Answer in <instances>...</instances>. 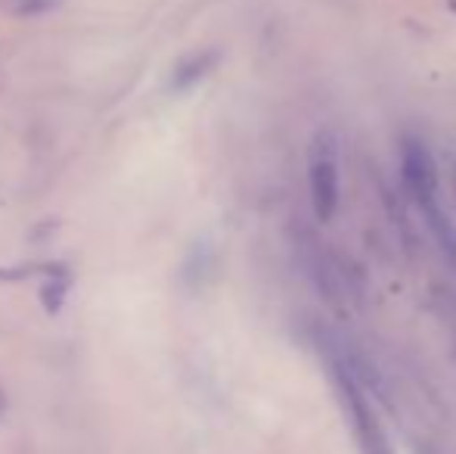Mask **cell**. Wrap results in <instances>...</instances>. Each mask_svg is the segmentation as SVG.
Wrapping results in <instances>:
<instances>
[{
  "label": "cell",
  "mask_w": 456,
  "mask_h": 454,
  "mask_svg": "<svg viewBox=\"0 0 456 454\" xmlns=\"http://www.w3.org/2000/svg\"><path fill=\"white\" fill-rule=\"evenodd\" d=\"M336 383H338V392H342L345 408H348V417H351V426H354V436H357L361 451L363 454H391L388 439H385V433H382V426H379L376 414H372L370 401L363 399L361 386H357L345 370H336Z\"/></svg>",
  "instance_id": "6da1fadb"
},
{
  "label": "cell",
  "mask_w": 456,
  "mask_h": 454,
  "mask_svg": "<svg viewBox=\"0 0 456 454\" xmlns=\"http://www.w3.org/2000/svg\"><path fill=\"white\" fill-rule=\"evenodd\" d=\"M401 169H403V181L407 190L413 194V200L422 206L428 202H438V175H435V162L426 153V146L419 140H403L401 146Z\"/></svg>",
  "instance_id": "7a4b0ae2"
},
{
  "label": "cell",
  "mask_w": 456,
  "mask_h": 454,
  "mask_svg": "<svg viewBox=\"0 0 456 454\" xmlns=\"http://www.w3.org/2000/svg\"><path fill=\"white\" fill-rule=\"evenodd\" d=\"M311 206L320 221H332L338 212V171L326 156L311 165Z\"/></svg>",
  "instance_id": "3957f363"
},
{
  "label": "cell",
  "mask_w": 456,
  "mask_h": 454,
  "mask_svg": "<svg viewBox=\"0 0 456 454\" xmlns=\"http://www.w3.org/2000/svg\"><path fill=\"white\" fill-rule=\"evenodd\" d=\"M215 62H217V54H192V56H186L183 62H177L171 85H175L177 91H186V87L196 85L199 78H205V75L211 72V66H215Z\"/></svg>",
  "instance_id": "277c9868"
},
{
  "label": "cell",
  "mask_w": 456,
  "mask_h": 454,
  "mask_svg": "<svg viewBox=\"0 0 456 454\" xmlns=\"http://www.w3.org/2000/svg\"><path fill=\"white\" fill-rule=\"evenodd\" d=\"M422 215H426V221H428V227H432L438 246L451 255V261H456V227L447 221L444 209H441L438 202H428V206H422Z\"/></svg>",
  "instance_id": "5b68a950"
},
{
  "label": "cell",
  "mask_w": 456,
  "mask_h": 454,
  "mask_svg": "<svg viewBox=\"0 0 456 454\" xmlns=\"http://www.w3.org/2000/svg\"><path fill=\"white\" fill-rule=\"evenodd\" d=\"M66 290H69V274L66 268H50L47 271V284L41 290V299H44V309L47 311H60L62 299H66Z\"/></svg>",
  "instance_id": "8992f818"
},
{
  "label": "cell",
  "mask_w": 456,
  "mask_h": 454,
  "mask_svg": "<svg viewBox=\"0 0 456 454\" xmlns=\"http://www.w3.org/2000/svg\"><path fill=\"white\" fill-rule=\"evenodd\" d=\"M62 0H0V10L12 19H35L44 16V12L56 10Z\"/></svg>",
  "instance_id": "52a82bcc"
},
{
  "label": "cell",
  "mask_w": 456,
  "mask_h": 454,
  "mask_svg": "<svg viewBox=\"0 0 456 454\" xmlns=\"http://www.w3.org/2000/svg\"><path fill=\"white\" fill-rule=\"evenodd\" d=\"M0 414H4V392H0Z\"/></svg>",
  "instance_id": "ba28073f"
}]
</instances>
